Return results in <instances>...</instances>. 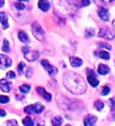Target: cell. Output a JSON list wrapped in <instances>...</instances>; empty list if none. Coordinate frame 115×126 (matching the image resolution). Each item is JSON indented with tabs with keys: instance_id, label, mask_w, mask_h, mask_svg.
Here are the masks:
<instances>
[{
	"instance_id": "obj_35",
	"label": "cell",
	"mask_w": 115,
	"mask_h": 126,
	"mask_svg": "<svg viewBox=\"0 0 115 126\" xmlns=\"http://www.w3.org/2000/svg\"><path fill=\"white\" fill-rule=\"evenodd\" d=\"M111 115H112V117L115 120V106L112 108V110H111Z\"/></svg>"
},
{
	"instance_id": "obj_28",
	"label": "cell",
	"mask_w": 115,
	"mask_h": 126,
	"mask_svg": "<svg viewBox=\"0 0 115 126\" xmlns=\"http://www.w3.org/2000/svg\"><path fill=\"white\" fill-rule=\"evenodd\" d=\"M110 89L108 87V86H104L102 90V94L103 96H106L110 93Z\"/></svg>"
},
{
	"instance_id": "obj_30",
	"label": "cell",
	"mask_w": 115,
	"mask_h": 126,
	"mask_svg": "<svg viewBox=\"0 0 115 126\" xmlns=\"http://www.w3.org/2000/svg\"><path fill=\"white\" fill-rule=\"evenodd\" d=\"M7 126H18L17 125V122L15 120H10L7 121Z\"/></svg>"
},
{
	"instance_id": "obj_20",
	"label": "cell",
	"mask_w": 115,
	"mask_h": 126,
	"mask_svg": "<svg viewBox=\"0 0 115 126\" xmlns=\"http://www.w3.org/2000/svg\"><path fill=\"white\" fill-rule=\"evenodd\" d=\"M22 123L24 126H34V122L29 116L24 117L22 121Z\"/></svg>"
},
{
	"instance_id": "obj_23",
	"label": "cell",
	"mask_w": 115,
	"mask_h": 126,
	"mask_svg": "<svg viewBox=\"0 0 115 126\" xmlns=\"http://www.w3.org/2000/svg\"><path fill=\"white\" fill-rule=\"evenodd\" d=\"M2 50L3 52H10V43L7 40H4L3 41V45H2Z\"/></svg>"
},
{
	"instance_id": "obj_16",
	"label": "cell",
	"mask_w": 115,
	"mask_h": 126,
	"mask_svg": "<svg viewBox=\"0 0 115 126\" xmlns=\"http://www.w3.org/2000/svg\"><path fill=\"white\" fill-rule=\"evenodd\" d=\"M98 72L99 75H105L110 72V67L107 65H106V64L100 63L98 67Z\"/></svg>"
},
{
	"instance_id": "obj_31",
	"label": "cell",
	"mask_w": 115,
	"mask_h": 126,
	"mask_svg": "<svg viewBox=\"0 0 115 126\" xmlns=\"http://www.w3.org/2000/svg\"><path fill=\"white\" fill-rule=\"evenodd\" d=\"M15 7L19 10H22L24 9V5L22 4V3H15Z\"/></svg>"
},
{
	"instance_id": "obj_36",
	"label": "cell",
	"mask_w": 115,
	"mask_h": 126,
	"mask_svg": "<svg viewBox=\"0 0 115 126\" xmlns=\"http://www.w3.org/2000/svg\"><path fill=\"white\" fill-rule=\"evenodd\" d=\"M4 3H5L4 0H0V7H2L3 5H4Z\"/></svg>"
},
{
	"instance_id": "obj_25",
	"label": "cell",
	"mask_w": 115,
	"mask_h": 126,
	"mask_svg": "<svg viewBox=\"0 0 115 126\" xmlns=\"http://www.w3.org/2000/svg\"><path fill=\"white\" fill-rule=\"evenodd\" d=\"M10 102L9 97L5 96V95H0V103L2 104H6Z\"/></svg>"
},
{
	"instance_id": "obj_10",
	"label": "cell",
	"mask_w": 115,
	"mask_h": 126,
	"mask_svg": "<svg viewBox=\"0 0 115 126\" xmlns=\"http://www.w3.org/2000/svg\"><path fill=\"white\" fill-rule=\"evenodd\" d=\"M12 83L9 81H7L5 79H2L0 80V88L3 92H10L11 89Z\"/></svg>"
},
{
	"instance_id": "obj_34",
	"label": "cell",
	"mask_w": 115,
	"mask_h": 126,
	"mask_svg": "<svg viewBox=\"0 0 115 126\" xmlns=\"http://www.w3.org/2000/svg\"><path fill=\"white\" fill-rule=\"evenodd\" d=\"M6 115V111L2 110V109H0V117H5Z\"/></svg>"
},
{
	"instance_id": "obj_2",
	"label": "cell",
	"mask_w": 115,
	"mask_h": 126,
	"mask_svg": "<svg viewBox=\"0 0 115 126\" xmlns=\"http://www.w3.org/2000/svg\"><path fill=\"white\" fill-rule=\"evenodd\" d=\"M32 31L33 36L39 41H44V31L42 29V27L39 26L37 22H34L32 26Z\"/></svg>"
},
{
	"instance_id": "obj_39",
	"label": "cell",
	"mask_w": 115,
	"mask_h": 126,
	"mask_svg": "<svg viewBox=\"0 0 115 126\" xmlns=\"http://www.w3.org/2000/svg\"><path fill=\"white\" fill-rule=\"evenodd\" d=\"M18 1H20V2H24V1L28 2V1H29V0H18Z\"/></svg>"
},
{
	"instance_id": "obj_5",
	"label": "cell",
	"mask_w": 115,
	"mask_h": 126,
	"mask_svg": "<svg viewBox=\"0 0 115 126\" xmlns=\"http://www.w3.org/2000/svg\"><path fill=\"white\" fill-rule=\"evenodd\" d=\"M41 64H42V66L44 67V69L47 71L51 77H55V75L58 73V69L55 66L50 64V63L48 62V60H43L41 61Z\"/></svg>"
},
{
	"instance_id": "obj_22",
	"label": "cell",
	"mask_w": 115,
	"mask_h": 126,
	"mask_svg": "<svg viewBox=\"0 0 115 126\" xmlns=\"http://www.w3.org/2000/svg\"><path fill=\"white\" fill-rule=\"evenodd\" d=\"M19 89H20L21 92H22L24 94H28V92L30 91L31 86L29 85H28V84H23V85L20 86Z\"/></svg>"
},
{
	"instance_id": "obj_7",
	"label": "cell",
	"mask_w": 115,
	"mask_h": 126,
	"mask_svg": "<svg viewBox=\"0 0 115 126\" xmlns=\"http://www.w3.org/2000/svg\"><path fill=\"white\" fill-rule=\"evenodd\" d=\"M12 65L11 59L6 55L0 54V68L2 69H6Z\"/></svg>"
},
{
	"instance_id": "obj_33",
	"label": "cell",
	"mask_w": 115,
	"mask_h": 126,
	"mask_svg": "<svg viewBox=\"0 0 115 126\" xmlns=\"http://www.w3.org/2000/svg\"><path fill=\"white\" fill-rule=\"evenodd\" d=\"M89 4H90L89 0H82V5H83V6H87Z\"/></svg>"
},
{
	"instance_id": "obj_3",
	"label": "cell",
	"mask_w": 115,
	"mask_h": 126,
	"mask_svg": "<svg viewBox=\"0 0 115 126\" xmlns=\"http://www.w3.org/2000/svg\"><path fill=\"white\" fill-rule=\"evenodd\" d=\"M44 106L42 105V104L36 102L35 103L34 105H30V106H28L24 108V112L28 114H31V113H41L44 110Z\"/></svg>"
},
{
	"instance_id": "obj_14",
	"label": "cell",
	"mask_w": 115,
	"mask_h": 126,
	"mask_svg": "<svg viewBox=\"0 0 115 126\" xmlns=\"http://www.w3.org/2000/svg\"><path fill=\"white\" fill-rule=\"evenodd\" d=\"M69 62L72 67H80L82 64H83V60L80 58H78V57H75V56H72L69 58Z\"/></svg>"
},
{
	"instance_id": "obj_8",
	"label": "cell",
	"mask_w": 115,
	"mask_h": 126,
	"mask_svg": "<svg viewBox=\"0 0 115 126\" xmlns=\"http://www.w3.org/2000/svg\"><path fill=\"white\" fill-rule=\"evenodd\" d=\"M88 81L90 83L92 86L93 87H96V86H98L99 82V80L97 79L96 77H95V74L94 73V71L92 70L89 71V72H88Z\"/></svg>"
},
{
	"instance_id": "obj_29",
	"label": "cell",
	"mask_w": 115,
	"mask_h": 126,
	"mask_svg": "<svg viewBox=\"0 0 115 126\" xmlns=\"http://www.w3.org/2000/svg\"><path fill=\"white\" fill-rule=\"evenodd\" d=\"M25 67V63L24 62H21L19 64H18V67H17V69H18V71L19 73L21 74L23 72V70H24V67Z\"/></svg>"
},
{
	"instance_id": "obj_21",
	"label": "cell",
	"mask_w": 115,
	"mask_h": 126,
	"mask_svg": "<svg viewBox=\"0 0 115 126\" xmlns=\"http://www.w3.org/2000/svg\"><path fill=\"white\" fill-rule=\"evenodd\" d=\"M94 106L98 111H101L104 108V103L101 100H96L94 102Z\"/></svg>"
},
{
	"instance_id": "obj_24",
	"label": "cell",
	"mask_w": 115,
	"mask_h": 126,
	"mask_svg": "<svg viewBox=\"0 0 115 126\" xmlns=\"http://www.w3.org/2000/svg\"><path fill=\"white\" fill-rule=\"evenodd\" d=\"M85 35L87 37H92L95 35V30L93 29H87L85 31Z\"/></svg>"
},
{
	"instance_id": "obj_18",
	"label": "cell",
	"mask_w": 115,
	"mask_h": 126,
	"mask_svg": "<svg viewBox=\"0 0 115 126\" xmlns=\"http://www.w3.org/2000/svg\"><path fill=\"white\" fill-rule=\"evenodd\" d=\"M96 55L98 56L99 58H101V59H103V60H109L110 59V54L107 52H106V51H99V52H98L96 53Z\"/></svg>"
},
{
	"instance_id": "obj_15",
	"label": "cell",
	"mask_w": 115,
	"mask_h": 126,
	"mask_svg": "<svg viewBox=\"0 0 115 126\" xmlns=\"http://www.w3.org/2000/svg\"><path fill=\"white\" fill-rule=\"evenodd\" d=\"M0 22L2 25V27L4 30L9 27L8 23V17L4 12H0Z\"/></svg>"
},
{
	"instance_id": "obj_37",
	"label": "cell",
	"mask_w": 115,
	"mask_h": 126,
	"mask_svg": "<svg viewBox=\"0 0 115 126\" xmlns=\"http://www.w3.org/2000/svg\"><path fill=\"white\" fill-rule=\"evenodd\" d=\"M103 1L104 2H106V3H110V2H114V0H103Z\"/></svg>"
},
{
	"instance_id": "obj_12",
	"label": "cell",
	"mask_w": 115,
	"mask_h": 126,
	"mask_svg": "<svg viewBox=\"0 0 115 126\" xmlns=\"http://www.w3.org/2000/svg\"><path fill=\"white\" fill-rule=\"evenodd\" d=\"M98 14L99 17L101 18V20H103V21H108L110 19V13L108 11V10H106L105 8H101L98 11Z\"/></svg>"
},
{
	"instance_id": "obj_19",
	"label": "cell",
	"mask_w": 115,
	"mask_h": 126,
	"mask_svg": "<svg viewBox=\"0 0 115 126\" xmlns=\"http://www.w3.org/2000/svg\"><path fill=\"white\" fill-rule=\"evenodd\" d=\"M62 122H63L62 118L60 116H57L52 120V126H61Z\"/></svg>"
},
{
	"instance_id": "obj_32",
	"label": "cell",
	"mask_w": 115,
	"mask_h": 126,
	"mask_svg": "<svg viewBox=\"0 0 115 126\" xmlns=\"http://www.w3.org/2000/svg\"><path fill=\"white\" fill-rule=\"evenodd\" d=\"M32 74V69H31V68H28V69L27 70V72H26V76H27V78H30Z\"/></svg>"
},
{
	"instance_id": "obj_9",
	"label": "cell",
	"mask_w": 115,
	"mask_h": 126,
	"mask_svg": "<svg viewBox=\"0 0 115 126\" xmlns=\"http://www.w3.org/2000/svg\"><path fill=\"white\" fill-rule=\"evenodd\" d=\"M97 120H98V118H97V117L94 116V115L92 114L87 115L84 121V126H94L96 123Z\"/></svg>"
},
{
	"instance_id": "obj_1",
	"label": "cell",
	"mask_w": 115,
	"mask_h": 126,
	"mask_svg": "<svg viewBox=\"0 0 115 126\" xmlns=\"http://www.w3.org/2000/svg\"><path fill=\"white\" fill-rule=\"evenodd\" d=\"M63 83L68 91L74 94H83L86 92L87 85L81 75L73 71H67L63 75Z\"/></svg>"
},
{
	"instance_id": "obj_11",
	"label": "cell",
	"mask_w": 115,
	"mask_h": 126,
	"mask_svg": "<svg viewBox=\"0 0 115 126\" xmlns=\"http://www.w3.org/2000/svg\"><path fill=\"white\" fill-rule=\"evenodd\" d=\"M36 91L38 92L39 94H40L41 96H43V98H44L46 101H47V102H51V94H49L48 92H46V91L43 87H40V86H38L36 88Z\"/></svg>"
},
{
	"instance_id": "obj_38",
	"label": "cell",
	"mask_w": 115,
	"mask_h": 126,
	"mask_svg": "<svg viewBox=\"0 0 115 126\" xmlns=\"http://www.w3.org/2000/svg\"><path fill=\"white\" fill-rule=\"evenodd\" d=\"M113 26H114V30H115V21H113Z\"/></svg>"
},
{
	"instance_id": "obj_13",
	"label": "cell",
	"mask_w": 115,
	"mask_h": 126,
	"mask_svg": "<svg viewBox=\"0 0 115 126\" xmlns=\"http://www.w3.org/2000/svg\"><path fill=\"white\" fill-rule=\"evenodd\" d=\"M38 6L42 11L46 12L50 10L51 4H50V2L48 0H39L38 2Z\"/></svg>"
},
{
	"instance_id": "obj_17",
	"label": "cell",
	"mask_w": 115,
	"mask_h": 126,
	"mask_svg": "<svg viewBox=\"0 0 115 126\" xmlns=\"http://www.w3.org/2000/svg\"><path fill=\"white\" fill-rule=\"evenodd\" d=\"M18 38L19 40L24 44H27V43L29 42V37H28V34L24 31H20L18 33Z\"/></svg>"
},
{
	"instance_id": "obj_4",
	"label": "cell",
	"mask_w": 115,
	"mask_h": 126,
	"mask_svg": "<svg viewBox=\"0 0 115 126\" xmlns=\"http://www.w3.org/2000/svg\"><path fill=\"white\" fill-rule=\"evenodd\" d=\"M22 51L24 53V58L28 61H29V62H33V61L36 60L39 56V54L37 51H31L28 47H24V48H22Z\"/></svg>"
},
{
	"instance_id": "obj_27",
	"label": "cell",
	"mask_w": 115,
	"mask_h": 126,
	"mask_svg": "<svg viewBox=\"0 0 115 126\" xmlns=\"http://www.w3.org/2000/svg\"><path fill=\"white\" fill-rule=\"evenodd\" d=\"M99 48H106L108 50H110L111 49V46L107 44V43H99Z\"/></svg>"
},
{
	"instance_id": "obj_26",
	"label": "cell",
	"mask_w": 115,
	"mask_h": 126,
	"mask_svg": "<svg viewBox=\"0 0 115 126\" xmlns=\"http://www.w3.org/2000/svg\"><path fill=\"white\" fill-rule=\"evenodd\" d=\"M15 77H16V74L13 71H10L6 73V78L7 79H14Z\"/></svg>"
},
{
	"instance_id": "obj_40",
	"label": "cell",
	"mask_w": 115,
	"mask_h": 126,
	"mask_svg": "<svg viewBox=\"0 0 115 126\" xmlns=\"http://www.w3.org/2000/svg\"><path fill=\"white\" fill-rule=\"evenodd\" d=\"M65 126H71V125H66Z\"/></svg>"
},
{
	"instance_id": "obj_6",
	"label": "cell",
	"mask_w": 115,
	"mask_h": 126,
	"mask_svg": "<svg viewBox=\"0 0 115 126\" xmlns=\"http://www.w3.org/2000/svg\"><path fill=\"white\" fill-rule=\"evenodd\" d=\"M99 37L106 39V40H113L114 38V33L112 31H110L108 28H102L100 29L99 32Z\"/></svg>"
}]
</instances>
